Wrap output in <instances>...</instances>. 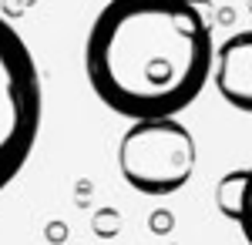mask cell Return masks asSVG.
Segmentation results:
<instances>
[{
	"label": "cell",
	"mask_w": 252,
	"mask_h": 245,
	"mask_svg": "<svg viewBox=\"0 0 252 245\" xmlns=\"http://www.w3.org/2000/svg\"><path fill=\"white\" fill-rule=\"evenodd\" d=\"M215 88L235 111L252 114V31H239L219 47Z\"/></svg>",
	"instance_id": "277c9868"
},
{
	"label": "cell",
	"mask_w": 252,
	"mask_h": 245,
	"mask_svg": "<svg viewBox=\"0 0 252 245\" xmlns=\"http://www.w3.org/2000/svg\"><path fill=\"white\" fill-rule=\"evenodd\" d=\"M212 64V31L189 0H111L84 40L91 91L131 124L178 118L209 84Z\"/></svg>",
	"instance_id": "6da1fadb"
},
{
	"label": "cell",
	"mask_w": 252,
	"mask_h": 245,
	"mask_svg": "<svg viewBox=\"0 0 252 245\" xmlns=\"http://www.w3.org/2000/svg\"><path fill=\"white\" fill-rule=\"evenodd\" d=\"M40 74L27 40L0 17V191L17 178L40 131Z\"/></svg>",
	"instance_id": "7a4b0ae2"
},
{
	"label": "cell",
	"mask_w": 252,
	"mask_h": 245,
	"mask_svg": "<svg viewBox=\"0 0 252 245\" xmlns=\"http://www.w3.org/2000/svg\"><path fill=\"white\" fill-rule=\"evenodd\" d=\"M121 178L141 195H172L195 171V138L178 121H138L118 145Z\"/></svg>",
	"instance_id": "3957f363"
},
{
	"label": "cell",
	"mask_w": 252,
	"mask_h": 245,
	"mask_svg": "<svg viewBox=\"0 0 252 245\" xmlns=\"http://www.w3.org/2000/svg\"><path fill=\"white\" fill-rule=\"evenodd\" d=\"M235 222L242 228L246 242L252 245V168L242 175V185H239V202H235Z\"/></svg>",
	"instance_id": "5b68a950"
}]
</instances>
